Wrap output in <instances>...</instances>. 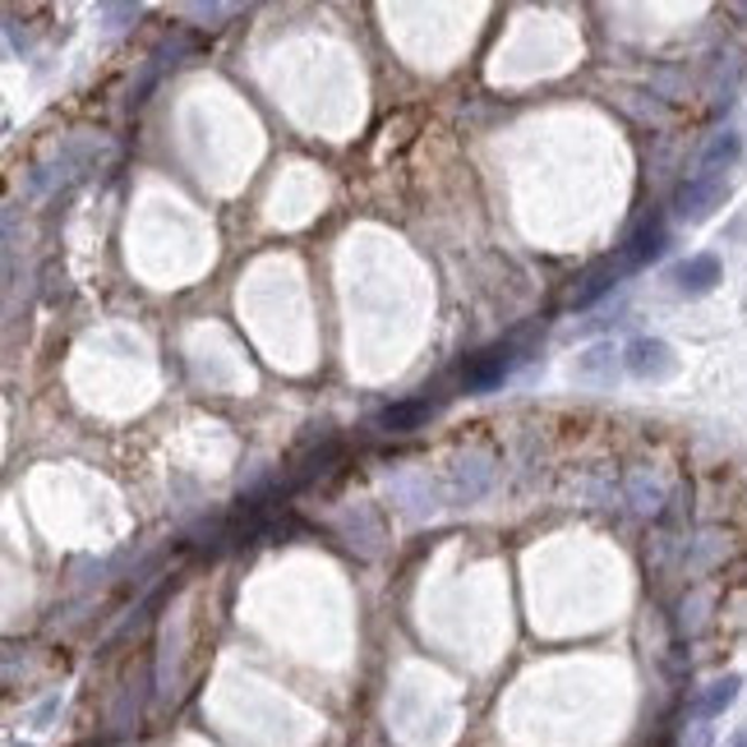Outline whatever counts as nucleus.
I'll return each mask as SVG.
<instances>
[{"label":"nucleus","instance_id":"7","mask_svg":"<svg viewBox=\"0 0 747 747\" xmlns=\"http://www.w3.org/2000/svg\"><path fill=\"white\" fill-rule=\"evenodd\" d=\"M618 365H622V351H614V341H596V347H586L577 356V379L596 384V388H614Z\"/></svg>","mask_w":747,"mask_h":747},{"label":"nucleus","instance_id":"11","mask_svg":"<svg viewBox=\"0 0 747 747\" xmlns=\"http://www.w3.org/2000/svg\"><path fill=\"white\" fill-rule=\"evenodd\" d=\"M715 738H710V725H693V738H688V747H710Z\"/></svg>","mask_w":747,"mask_h":747},{"label":"nucleus","instance_id":"1","mask_svg":"<svg viewBox=\"0 0 747 747\" xmlns=\"http://www.w3.org/2000/svg\"><path fill=\"white\" fill-rule=\"evenodd\" d=\"M622 369H628L633 379H641V384H665V379L678 374V356L660 337H633L628 347H622Z\"/></svg>","mask_w":747,"mask_h":747},{"label":"nucleus","instance_id":"2","mask_svg":"<svg viewBox=\"0 0 747 747\" xmlns=\"http://www.w3.org/2000/svg\"><path fill=\"white\" fill-rule=\"evenodd\" d=\"M521 365V347H489V351H480V356H471V365L461 369V384L471 388V392H489V388H498L508 379V374Z\"/></svg>","mask_w":747,"mask_h":747},{"label":"nucleus","instance_id":"3","mask_svg":"<svg viewBox=\"0 0 747 747\" xmlns=\"http://www.w3.org/2000/svg\"><path fill=\"white\" fill-rule=\"evenodd\" d=\"M725 190H729L725 180H706V176L683 180L678 195H674V217H683V222H706V217L720 208Z\"/></svg>","mask_w":747,"mask_h":747},{"label":"nucleus","instance_id":"5","mask_svg":"<svg viewBox=\"0 0 747 747\" xmlns=\"http://www.w3.org/2000/svg\"><path fill=\"white\" fill-rule=\"evenodd\" d=\"M720 277H725V268H720V259L715 255H693V259H683L674 272H669V282H674V291L678 296H710L715 287H720Z\"/></svg>","mask_w":747,"mask_h":747},{"label":"nucleus","instance_id":"10","mask_svg":"<svg viewBox=\"0 0 747 747\" xmlns=\"http://www.w3.org/2000/svg\"><path fill=\"white\" fill-rule=\"evenodd\" d=\"M622 272H628V268H622L618 259H609V263H600V268H590V272H586V282H581L577 296H572V309H590L600 296H609V291L618 287V277H622Z\"/></svg>","mask_w":747,"mask_h":747},{"label":"nucleus","instance_id":"12","mask_svg":"<svg viewBox=\"0 0 747 747\" xmlns=\"http://www.w3.org/2000/svg\"><path fill=\"white\" fill-rule=\"evenodd\" d=\"M725 747H747V725H743V729H734V734H729V743H725Z\"/></svg>","mask_w":747,"mask_h":747},{"label":"nucleus","instance_id":"9","mask_svg":"<svg viewBox=\"0 0 747 747\" xmlns=\"http://www.w3.org/2000/svg\"><path fill=\"white\" fill-rule=\"evenodd\" d=\"M429 420V401L416 397V401H392V407H384L379 416H374V425H379L384 434H411Z\"/></svg>","mask_w":747,"mask_h":747},{"label":"nucleus","instance_id":"4","mask_svg":"<svg viewBox=\"0 0 747 747\" xmlns=\"http://www.w3.org/2000/svg\"><path fill=\"white\" fill-rule=\"evenodd\" d=\"M665 249H669V231H665V222H660V217H646V222H641L628 240H622L618 263L628 268V272H637V268H646V263H656Z\"/></svg>","mask_w":747,"mask_h":747},{"label":"nucleus","instance_id":"6","mask_svg":"<svg viewBox=\"0 0 747 747\" xmlns=\"http://www.w3.org/2000/svg\"><path fill=\"white\" fill-rule=\"evenodd\" d=\"M738 158H743V135L738 130H720V135H710L706 148L697 152V176L725 180V171H734Z\"/></svg>","mask_w":747,"mask_h":747},{"label":"nucleus","instance_id":"8","mask_svg":"<svg viewBox=\"0 0 747 747\" xmlns=\"http://www.w3.org/2000/svg\"><path fill=\"white\" fill-rule=\"evenodd\" d=\"M738 688H743L738 674H720L715 683H706V688L697 693V701H693V720H697V725H710L715 715H725V710L738 701Z\"/></svg>","mask_w":747,"mask_h":747}]
</instances>
